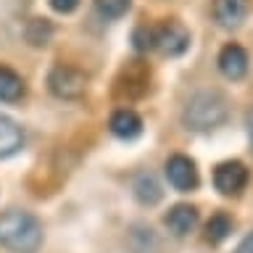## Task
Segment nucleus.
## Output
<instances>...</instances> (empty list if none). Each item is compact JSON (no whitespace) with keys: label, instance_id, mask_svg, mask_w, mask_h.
<instances>
[{"label":"nucleus","instance_id":"1","mask_svg":"<svg viewBox=\"0 0 253 253\" xmlns=\"http://www.w3.org/2000/svg\"><path fill=\"white\" fill-rule=\"evenodd\" d=\"M0 245L13 253H35L42 245V224L29 211L0 213Z\"/></svg>","mask_w":253,"mask_h":253},{"label":"nucleus","instance_id":"2","mask_svg":"<svg viewBox=\"0 0 253 253\" xmlns=\"http://www.w3.org/2000/svg\"><path fill=\"white\" fill-rule=\"evenodd\" d=\"M227 114L229 108L224 95L216 90H203L187 100L185 111H182V122L193 132H211L227 122Z\"/></svg>","mask_w":253,"mask_h":253},{"label":"nucleus","instance_id":"3","mask_svg":"<svg viewBox=\"0 0 253 253\" xmlns=\"http://www.w3.org/2000/svg\"><path fill=\"white\" fill-rule=\"evenodd\" d=\"M47 90L61 100H77V98H82L84 90H87V77H84V71H79L74 66L58 63V66H53L50 74H47Z\"/></svg>","mask_w":253,"mask_h":253},{"label":"nucleus","instance_id":"4","mask_svg":"<svg viewBox=\"0 0 253 253\" xmlns=\"http://www.w3.org/2000/svg\"><path fill=\"white\" fill-rule=\"evenodd\" d=\"M156 47L161 50L166 58H177L190 47V32L182 21L171 19L164 21L161 27L156 29Z\"/></svg>","mask_w":253,"mask_h":253},{"label":"nucleus","instance_id":"5","mask_svg":"<svg viewBox=\"0 0 253 253\" xmlns=\"http://www.w3.org/2000/svg\"><path fill=\"white\" fill-rule=\"evenodd\" d=\"M248 185V169L243 161H224L213 169V187L221 195H240Z\"/></svg>","mask_w":253,"mask_h":253},{"label":"nucleus","instance_id":"6","mask_svg":"<svg viewBox=\"0 0 253 253\" xmlns=\"http://www.w3.org/2000/svg\"><path fill=\"white\" fill-rule=\"evenodd\" d=\"M166 177H169L171 187H177L179 193H190V190L198 187V169H195V161L187 156H171L169 161H166Z\"/></svg>","mask_w":253,"mask_h":253},{"label":"nucleus","instance_id":"7","mask_svg":"<svg viewBox=\"0 0 253 253\" xmlns=\"http://www.w3.org/2000/svg\"><path fill=\"white\" fill-rule=\"evenodd\" d=\"M219 71L224 74L227 79H232V82H237V79H243L245 74H248V53H245L243 45L237 42H229L219 50Z\"/></svg>","mask_w":253,"mask_h":253},{"label":"nucleus","instance_id":"8","mask_svg":"<svg viewBox=\"0 0 253 253\" xmlns=\"http://www.w3.org/2000/svg\"><path fill=\"white\" fill-rule=\"evenodd\" d=\"M148 77H150V71L142 66L140 61H134V63H129V66L122 71L119 84H116V92L126 95V98H140V95L148 90Z\"/></svg>","mask_w":253,"mask_h":253},{"label":"nucleus","instance_id":"9","mask_svg":"<svg viewBox=\"0 0 253 253\" xmlns=\"http://www.w3.org/2000/svg\"><path fill=\"white\" fill-rule=\"evenodd\" d=\"M245 13H248V0H213V19L224 29L240 27Z\"/></svg>","mask_w":253,"mask_h":253},{"label":"nucleus","instance_id":"10","mask_svg":"<svg viewBox=\"0 0 253 253\" xmlns=\"http://www.w3.org/2000/svg\"><path fill=\"white\" fill-rule=\"evenodd\" d=\"M164 221H166V227H169V232H171V235L185 237V235L193 232L195 224H198V211H195V206L179 203V206H174V209L166 213Z\"/></svg>","mask_w":253,"mask_h":253},{"label":"nucleus","instance_id":"11","mask_svg":"<svg viewBox=\"0 0 253 253\" xmlns=\"http://www.w3.org/2000/svg\"><path fill=\"white\" fill-rule=\"evenodd\" d=\"M108 126L119 140H134L142 132V119L132 108H119V111H114Z\"/></svg>","mask_w":253,"mask_h":253},{"label":"nucleus","instance_id":"12","mask_svg":"<svg viewBox=\"0 0 253 253\" xmlns=\"http://www.w3.org/2000/svg\"><path fill=\"white\" fill-rule=\"evenodd\" d=\"M24 145V132L21 126L8 119L5 114H0V158H8L13 153H19Z\"/></svg>","mask_w":253,"mask_h":253},{"label":"nucleus","instance_id":"13","mask_svg":"<svg viewBox=\"0 0 253 253\" xmlns=\"http://www.w3.org/2000/svg\"><path fill=\"white\" fill-rule=\"evenodd\" d=\"M132 193H134V198H137L142 206H156L158 201H161L164 190H161V185H158V179L153 177V174L142 171L132 182Z\"/></svg>","mask_w":253,"mask_h":253},{"label":"nucleus","instance_id":"14","mask_svg":"<svg viewBox=\"0 0 253 253\" xmlns=\"http://www.w3.org/2000/svg\"><path fill=\"white\" fill-rule=\"evenodd\" d=\"M27 87H24V79L16 74L13 69H8L0 63V100L3 103H16L24 98Z\"/></svg>","mask_w":253,"mask_h":253},{"label":"nucleus","instance_id":"15","mask_svg":"<svg viewBox=\"0 0 253 253\" xmlns=\"http://www.w3.org/2000/svg\"><path fill=\"white\" fill-rule=\"evenodd\" d=\"M229 232H232V219L227 216V213H213L209 219V224H206V237H209V243H221L227 240Z\"/></svg>","mask_w":253,"mask_h":253},{"label":"nucleus","instance_id":"16","mask_svg":"<svg viewBox=\"0 0 253 253\" xmlns=\"http://www.w3.org/2000/svg\"><path fill=\"white\" fill-rule=\"evenodd\" d=\"M27 40L35 47H42V45H47V40L53 37V24L47 21V19H32L29 24H27Z\"/></svg>","mask_w":253,"mask_h":253},{"label":"nucleus","instance_id":"17","mask_svg":"<svg viewBox=\"0 0 253 253\" xmlns=\"http://www.w3.org/2000/svg\"><path fill=\"white\" fill-rule=\"evenodd\" d=\"M129 5H132V0H95V11L108 21L122 19V16L129 11Z\"/></svg>","mask_w":253,"mask_h":253},{"label":"nucleus","instance_id":"18","mask_svg":"<svg viewBox=\"0 0 253 253\" xmlns=\"http://www.w3.org/2000/svg\"><path fill=\"white\" fill-rule=\"evenodd\" d=\"M132 42H134V50H140V53L156 47V29L148 27V24H140V27L132 32Z\"/></svg>","mask_w":253,"mask_h":253},{"label":"nucleus","instance_id":"19","mask_svg":"<svg viewBox=\"0 0 253 253\" xmlns=\"http://www.w3.org/2000/svg\"><path fill=\"white\" fill-rule=\"evenodd\" d=\"M50 5H53V11H58V13H71L79 5V0H50Z\"/></svg>","mask_w":253,"mask_h":253},{"label":"nucleus","instance_id":"20","mask_svg":"<svg viewBox=\"0 0 253 253\" xmlns=\"http://www.w3.org/2000/svg\"><path fill=\"white\" fill-rule=\"evenodd\" d=\"M235 253H253V232L245 237L240 245H237V251H235Z\"/></svg>","mask_w":253,"mask_h":253},{"label":"nucleus","instance_id":"21","mask_svg":"<svg viewBox=\"0 0 253 253\" xmlns=\"http://www.w3.org/2000/svg\"><path fill=\"white\" fill-rule=\"evenodd\" d=\"M245 122H248V137L253 142V111H248V119H245Z\"/></svg>","mask_w":253,"mask_h":253}]
</instances>
